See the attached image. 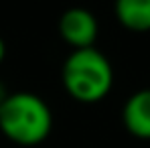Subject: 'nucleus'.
Returning <instances> with one entry per match:
<instances>
[{"instance_id": "nucleus-6", "label": "nucleus", "mask_w": 150, "mask_h": 148, "mask_svg": "<svg viewBox=\"0 0 150 148\" xmlns=\"http://www.w3.org/2000/svg\"><path fill=\"white\" fill-rule=\"evenodd\" d=\"M4 57H6V43H4L2 37H0V63L4 61Z\"/></svg>"}, {"instance_id": "nucleus-3", "label": "nucleus", "mask_w": 150, "mask_h": 148, "mask_svg": "<svg viewBox=\"0 0 150 148\" xmlns=\"http://www.w3.org/2000/svg\"><path fill=\"white\" fill-rule=\"evenodd\" d=\"M59 35L73 49L93 47V43L98 39V21L85 8H79V6L77 8H69V10H65L61 14Z\"/></svg>"}, {"instance_id": "nucleus-5", "label": "nucleus", "mask_w": 150, "mask_h": 148, "mask_svg": "<svg viewBox=\"0 0 150 148\" xmlns=\"http://www.w3.org/2000/svg\"><path fill=\"white\" fill-rule=\"evenodd\" d=\"M114 10L124 28L134 33L150 30V0H116Z\"/></svg>"}, {"instance_id": "nucleus-4", "label": "nucleus", "mask_w": 150, "mask_h": 148, "mask_svg": "<svg viewBox=\"0 0 150 148\" xmlns=\"http://www.w3.org/2000/svg\"><path fill=\"white\" fill-rule=\"evenodd\" d=\"M122 120L132 136L150 140V89H140L128 98Z\"/></svg>"}, {"instance_id": "nucleus-2", "label": "nucleus", "mask_w": 150, "mask_h": 148, "mask_svg": "<svg viewBox=\"0 0 150 148\" xmlns=\"http://www.w3.org/2000/svg\"><path fill=\"white\" fill-rule=\"evenodd\" d=\"M67 93L81 103L101 101L114 85V69L108 57L93 47L73 49L61 71Z\"/></svg>"}, {"instance_id": "nucleus-1", "label": "nucleus", "mask_w": 150, "mask_h": 148, "mask_svg": "<svg viewBox=\"0 0 150 148\" xmlns=\"http://www.w3.org/2000/svg\"><path fill=\"white\" fill-rule=\"evenodd\" d=\"M51 108L39 96L16 91L0 99V130L14 144L37 146L51 134Z\"/></svg>"}]
</instances>
